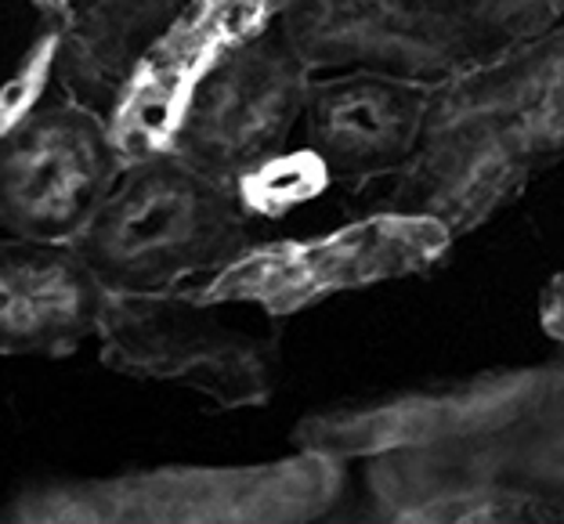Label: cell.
<instances>
[{
	"label": "cell",
	"instance_id": "6da1fadb",
	"mask_svg": "<svg viewBox=\"0 0 564 524\" xmlns=\"http://www.w3.org/2000/svg\"><path fill=\"white\" fill-rule=\"evenodd\" d=\"M239 214L210 171L145 163L112 177L73 250L112 293H152L232 258Z\"/></svg>",
	"mask_w": 564,
	"mask_h": 524
},
{
	"label": "cell",
	"instance_id": "7a4b0ae2",
	"mask_svg": "<svg viewBox=\"0 0 564 524\" xmlns=\"http://www.w3.org/2000/svg\"><path fill=\"white\" fill-rule=\"evenodd\" d=\"M112 182V145L87 112L8 117L0 131V225L25 239H76Z\"/></svg>",
	"mask_w": 564,
	"mask_h": 524
},
{
	"label": "cell",
	"instance_id": "3957f363",
	"mask_svg": "<svg viewBox=\"0 0 564 524\" xmlns=\"http://www.w3.org/2000/svg\"><path fill=\"white\" fill-rule=\"evenodd\" d=\"M293 73L275 51L225 47L196 76L174 131L203 171H232L279 138L293 109Z\"/></svg>",
	"mask_w": 564,
	"mask_h": 524
},
{
	"label": "cell",
	"instance_id": "277c9868",
	"mask_svg": "<svg viewBox=\"0 0 564 524\" xmlns=\"http://www.w3.org/2000/svg\"><path fill=\"white\" fill-rule=\"evenodd\" d=\"M106 318V290L58 242H0V351H55Z\"/></svg>",
	"mask_w": 564,
	"mask_h": 524
},
{
	"label": "cell",
	"instance_id": "5b68a950",
	"mask_svg": "<svg viewBox=\"0 0 564 524\" xmlns=\"http://www.w3.org/2000/svg\"><path fill=\"white\" fill-rule=\"evenodd\" d=\"M416 123L413 98L383 84L333 87L315 106V142L344 167L391 160Z\"/></svg>",
	"mask_w": 564,
	"mask_h": 524
},
{
	"label": "cell",
	"instance_id": "8992f818",
	"mask_svg": "<svg viewBox=\"0 0 564 524\" xmlns=\"http://www.w3.org/2000/svg\"><path fill=\"white\" fill-rule=\"evenodd\" d=\"M51 33V0H0V123L22 106Z\"/></svg>",
	"mask_w": 564,
	"mask_h": 524
}]
</instances>
